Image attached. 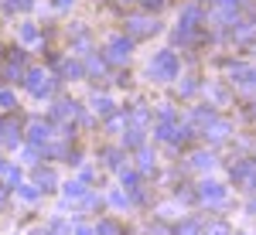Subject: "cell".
Listing matches in <instances>:
<instances>
[{"mask_svg": "<svg viewBox=\"0 0 256 235\" xmlns=\"http://www.w3.org/2000/svg\"><path fill=\"white\" fill-rule=\"evenodd\" d=\"M164 3H168V0H144V7H147V10H160Z\"/></svg>", "mask_w": 256, "mask_h": 235, "instance_id": "obj_32", "label": "cell"}, {"mask_svg": "<svg viewBox=\"0 0 256 235\" xmlns=\"http://www.w3.org/2000/svg\"><path fill=\"white\" fill-rule=\"evenodd\" d=\"M120 181H123V188H130V191H137V184H140V177L134 174V171H123V174H120Z\"/></svg>", "mask_w": 256, "mask_h": 235, "instance_id": "obj_23", "label": "cell"}, {"mask_svg": "<svg viewBox=\"0 0 256 235\" xmlns=\"http://www.w3.org/2000/svg\"><path fill=\"white\" fill-rule=\"evenodd\" d=\"M140 167H144V171H150V167H154V160H150V154H140Z\"/></svg>", "mask_w": 256, "mask_h": 235, "instance_id": "obj_34", "label": "cell"}, {"mask_svg": "<svg viewBox=\"0 0 256 235\" xmlns=\"http://www.w3.org/2000/svg\"><path fill=\"white\" fill-rule=\"evenodd\" d=\"M110 201H113L116 208H123V205H126V195H123V191H113V198H110Z\"/></svg>", "mask_w": 256, "mask_h": 235, "instance_id": "obj_31", "label": "cell"}, {"mask_svg": "<svg viewBox=\"0 0 256 235\" xmlns=\"http://www.w3.org/2000/svg\"><path fill=\"white\" fill-rule=\"evenodd\" d=\"M120 3H134V0H120Z\"/></svg>", "mask_w": 256, "mask_h": 235, "instance_id": "obj_41", "label": "cell"}, {"mask_svg": "<svg viewBox=\"0 0 256 235\" xmlns=\"http://www.w3.org/2000/svg\"><path fill=\"white\" fill-rule=\"evenodd\" d=\"M58 72H62V78H72V82H76V78H82V65H79V61H72V58H65L58 65Z\"/></svg>", "mask_w": 256, "mask_h": 235, "instance_id": "obj_13", "label": "cell"}, {"mask_svg": "<svg viewBox=\"0 0 256 235\" xmlns=\"http://www.w3.org/2000/svg\"><path fill=\"white\" fill-rule=\"evenodd\" d=\"M4 167H7V160H4V157H0V171H4Z\"/></svg>", "mask_w": 256, "mask_h": 235, "instance_id": "obj_40", "label": "cell"}, {"mask_svg": "<svg viewBox=\"0 0 256 235\" xmlns=\"http://www.w3.org/2000/svg\"><path fill=\"white\" fill-rule=\"evenodd\" d=\"M0 174H4V181H7V191H14V188L20 184V171L14 167V164H7V167H4Z\"/></svg>", "mask_w": 256, "mask_h": 235, "instance_id": "obj_15", "label": "cell"}, {"mask_svg": "<svg viewBox=\"0 0 256 235\" xmlns=\"http://www.w3.org/2000/svg\"><path fill=\"white\" fill-rule=\"evenodd\" d=\"M195 167H212V154H195Z\"/></svg>", "mask_w": 256, "mask_h": 235, "instance_id": "obj_28", "label": "cell"}, {"mask_svg": "<svg viewBox=\"0 0 256 235\" xmlns=\"http://www.w3.org/2000/svg\"><path fill=\"white\" fill-rule=\"evenodd\" d=\"M205 137H212V140H226V137H229V123H216L212 130H205Z\"/></svg>", "mask_w": 256, "mask_h": 235, "instance_id": "obj_21", "label": "cell"}, {"mask_svg": "<svg viewBox=\"0 0 256 235\" xmlns=\"http://www.w3.org/2000/svg\"><path fill=\"white\" fill-rule=\"evenodd\" d=\"M18 41L24 44V48H34V44H41V31H38V24L24 20V24L18 27Z\"/></svg>", "mask_w": 256, "mask_h": 235, "instance_id": "obj_7", "label": "cell"}, {"mask_svg": "<svg viewBox=\"0 0 256 235\" xmlns=\"http://www.w3.org/2000/svg\"><path fill=\"white\" fill-rule=\"evenodd\" d=\"M126 31H130V38H144V34H154L158 24L147 20V17H130V20H126Z\"/></svg>", "mask_w": 256, "mask_h": 235, "instance_id": "obj_8", "label": "cell"}, {"mask_svg": "<svg viewBox=\"0 0 256 235\" xmlns=\"http://www.w3.org/2000/svg\"><path fill=\"white\" fill-rule=\"evenodd\" d=\"M0 109H14V92L10 89H0Z\"/></svg>", "mask_w": 256, "mask_h": 235, "instance_id": "obj_26", "label": "cell"}, {"mask_svg": "<svg viewBox=\"0 0 256 235\" xmlns=\"http://www.w3.org/2000/svg\"><path fill=\"white\" fill-rule=\"evenodd\" d=\"M62 191H65L68 201H72V198H86V184H82V181H68V184H62Z\"/></svg>", "mask_w": 256, "mask_h": 235, "instance_id": "obj_16", "label": "cell"}, {"mask_svg": "<svg viewBox=\"0 0 256 235\" xmlns=\"http://www.w3.org/2000/svg\"><path fill=\"white\" fill-rule=\"evenodd\" d=\"M14 191H18V198H20V201H24V205H34V201H38V198H41V191H38V188H34V184H18Z\"/></svg>", "mask_w": 256, "mask_h": 235, "instance_id": "obj_12", "label": "cell"}, {"mask_svg": "<svg viewBox=\"0 0 256 235\" xmlns=\"http://www.w3.org/2000/svg\"><path fill=\"white\" fill-rule=\"evenodd\" d=\"M218 3H222V7H236L239 0H218Z\"/></svg>", "mask_w": 256, "mask_h": 235, "instance_id": "obj_37", "label": "cell"}, {"mask_svg": "<svg viewBox=\"0 0 256 235\" xmlns=\"http://www.w3.org/2000/svg\"><path fill=\"white\" fill-rule=\"evenodd\" d=\"M96 235H123V229H120L113 218H106V222H99V225H96Z\"/></svg>", "mask_w": 256, "mask_h": 235, "instance_id": "obj_18", "label": "cell"}, {"mask_svg": "<svg viewBox=\"0 0 256 235\" xmlns=\"http://www.w3.org/2000/svg\"><path fill=\"white\" fill-rule=\"evenodd\" d=\"M92 109L99 116H113V99L110 96H92Z\"/></svg>", "mask_w": 256, "mask_h": 235, "instance_id": "obj_14", "label": "cell"}, {"mask_svg": "<svg viewBox=\"0 0 256 235\" xmlns=\"http://www.w3.org/2000/svg\"><path fill=\"white\" fill-rule=\"evenodd\" d=\"M140 143H144V133H140V130H130V133L123 137V147H140Z\"/></svg>", "mask_w": 256, "mask_h": 235, "instance_id": "obj_24", "label": "cell"}, {"mask_svg": "<svg viewBox=\"0 0 256 235\" xmlns=\"http://www.w3.org/2000/svg\"><path fill=\"white\" fill-rule=\"evenodd\" d=\"M150 75H154V82H171L178 75V55L174 51H158L150 58Z\"/></svg>", "mask_w": 256, "mask_h": 235, "instance_id": "obj_2", "label": "cell"}, {"mask_svg": "<svg viewBox=\"0 0 256 235\" xmlns=\"http://www.w3.org/2000/svg\"><path fill=\"white\" fill-rule=\"evenodd\" d=\"M24 89H28L34 99H44V96H52V92H55V78L48 75L44 68H31V72L24 75Z\"/></svg>", "mask_w": 256, "mask_h": 235, "instance_id": "obj_1", "label": "cell"}, {"mask_svg": "<svg viewBox=\"0 0 256 235\" xmlns=\"http://www.w3.org/2000/svg\"><path fill=\"white\" fill-rule=\"evenodd\" d=\"M239 85L246 89V92H256V68H239Z\"/></svg>", "mask_w": 256, "mask_h": 235, "instance_id": "obj_17", "label": "cell"}, {"mask_svg": "<svg viewBox=\"0 0 256 235\" xmlns=\"http://www.w3.org/2000/svg\"><path fill=\"white\" fill-rule=\"evenodd\" d=\"M4 7H7L10 14H18V10H31L34 0H4Z\"/></svg>", "mask_w": 256, "mask_h": 235, "instance_id": "obj_20", "label": "cell"}, {"mask_svg": "<svg viewBox=\"0 0 256 235\" xmlns=\"http://www.w3.org/2000/svg\"><path fill=\"white\" fill-rule=\"evenodd\" d=\"M0 75L7 78V82H18V78L24 75V51H20V48H14V51L7 55V61L0 65Z\"/></svg>", "mask_w": 256, "mask_h": 235, "instance_id": "obj_4", "label": "cell"}, {"mask_svg": "<svg viewBox=\"0 0 256 235\" xmlns=\"http://www.w3.org/2000/svg\"><path fill=\"white\" fill-rule=\"evenodd\" d=\"M198 232H202V225H198L195 218H192V222H184V225L178 229V235H198Z\"/></svg>", "mask_w": 256, "mask_h": 235, "instance_id": "obj_25", "label": "cell"}, {"mask_svg": "<svg viewBox=\"0 0 256 235\" xmlns=\"http://www.w3.org/2000/svg\"><path fill=\"white\" fill-rule=\"evenodd\" d=\"M250 212H253V215H256V198H253V201H250Z\"/></svg>", "mask_w": 256, "mask_h": 235, "instance_id": "obj_39", "label": "cell"}, {"mask_svg": "<svg viewBox=\"0 0 256 235\" xmlns=\"http://www.w3.org/2000/svg\"><path fill=\"white\" fill-rule=\"evenodd\" d=\"M28 140H31V147L48 143V140H52V123H44V119H31V126H28Z\"/></svg>", "mask_w": 256, "mask_h": 235, "instance_id": "obj_6", "label": "cell"}, {"mask_svg": "<svg viewBox=\"0 0 256 235\" xmlns=\"http://www.w3.org/2000/svg\"><path fill=\"white\" fill-rule=\"evenodd\" d=\"M106 164H110V167H120V150H106Z\"/></svg>", "mask_w": 256, "mask_h": 235, "instance_id": "obj_29", "label": "cell"}, {"mask_svg": "<svg viewBox=\"0 0 256 235\" xmlns=\"http://www.w3.org/2000/svg\"><path fill=\"white\" fill-rule=\"evenodd\" d=\"M0 143H4V147H18V143H20V123H18V116H4V119H0Z\"/></svg>", "mask_w": 256, "mask_h": 235, "instance_id": "obj_5", "label": "cell"}, {"mask_svg": "<svg viewBox=\"0 0 256 235\" xmlns=\"http://www.w3.org/2000/svg\"><path fill=\"white\" fill-rule=\"evenodd\" d=\"M130 55H134V38H126V34L110 38V44H106V58L110 61L123 65V61H130Z\"/></svg>", "mask_w": 256, "mask_h": 235, "instance_id": "obj_3", "label": "cell"}, {"mask_svg": "<svg viewBox=\"0 0 256 235\" xmlns=\"http://www.w3.org/2000/svg\"><path fill=\"white\" fill-rule=\"evenodd\" d=\"M198 198L208 201V205H222V201H226V191H222V184H202Z\"/></svg>", "mask_w": 256, "mask_h": 235, "instance_id": "obj_11", "label": "cell"}, {"mask_svg": "<svg viewBox=\"0 0 256 235\" xmlns=\"http://www.w3.org/2000/svg\"><path fill=\"white\" fill-rule=\"evenodd\" d=\"M102 68H106L102 58H89V72H92V75H102Z\"/></svg>", "mask_w": 256, "mask_h": 235, "instance_id": "obj_27", "label": "cell"}, {"mask_svg": "<svg viewBox=\"0 0 256 235\" xmlns=\"http://www.w3.org/2000/svg\"><path fill=\"white\" fill-rule=\"evenodd\" d=\"M147 116H150L147 109H134V116H130V119H134V123H137V126H140V123H147Z\"/></svg>", "mask_w": 256, "mask_h": 235, "instance_id": "obj_30", "label": "cell"}, {"mask_svg": "<svg viewBox=\"0 0 256 235\" xmlns=\"http://www.w3.org/2000/svg\"><path fill=\"white\" fill-rule=\"evenodd\" d=\"M55 184H58L55 171H48V167H38V171H34V188H38V191L48 195V191H55Z\"/></svg>", "mask_w": 256, "mask_h": 235, "instance_id": "obj_10", "label": "cell"}, {"mask_svg": "<svg viewBox=\"0 0 256 235\" xmlns=\"http://www.w3.org/2000/svg\"><path fill=\"white\" fill-rule=\"evenodd\" d=\"M72 116H79V102L76 99H58L52 106V119H72Z\"/></svg>", "mask_w": 256, "mask_h": 235, "instance_id": "obj_9", "label": "cell"}, {"mask_svg": "<svg viewBox=\"0 0 256 235\" xmlns=\"http://www.w3.org/2000/svg\"><path fill=\"white\" fill-rule=\"evenodd\" d=\"M236 38L239 41H250V38H256V20H250V24H242L236 31Z\"/></svg>", "mask_w": 256, "mask_h": 235, "instance_id": "obj_22", "label": "cell"}, {"mask_svg": "<svg viewBox=\"0 0 256 235\" xmlns=\"http://www.w3.org/2000/svg\"><path fill=\"white\" fill-rule=\"evenodd\" d=\"M72 3H76V0H55V7H58V10H68Z\"/></svg>", "mask_w": 256, "mask_h": 235, "instance_id": "obj_35", "label": "cell"}, {"mask_svg": "<svg viewBox=\"0 0 256 235\" xmlns=\"http://www.w3.org/2000/svg\"><path fill=\"white\" fill-rule=\"evenodd\" d=\"M4 201H7V188H0V208H4Z\"/></svg>", "mask_w": 256, "mask_h": 235, "instance_id": "obj_38", "label": "cell"}, {"mask_svg": "<svg viewBox=\"0 0 256 235\" xmlns=\"http://www.w3.org/2000/svg\"><path fill=\"white\" fill-rule=\"evenodd\" d=\"M76 235H96L92 225H76Z\"/></svg>", "mask_w": 256, "mask_h": 235, "instance_id": "obj_33", "label": "cell"}, {"mask_svg": "<svg viewBox=\"0 0 256 235\" xmlns=\"http://www.w3.org/2000/svg\"><path fill=\"white\" fill-rule=\"evenodd\" d=\"M208 235H229V229H226V225H216V229H212Z\"/></svg>", "mask_w": 256, "mask_h": 235, "instance_id": "obj_36", "label": "cell"}, {"mask_svg": "<svg viewBox=\"0 0 256 235\" xmlns=\"http://www.w3.org/2000/svg\"><path fill=\"white\" fill-rule=\"evenodd\" d=\"M154 137H158V140H174V137H178L174 123H158V130H154Z\"/></svg>", "mask_w": 256, "mask_h": 235, "instance_id": "obj_19", "label": "cell"}]
</instances>
